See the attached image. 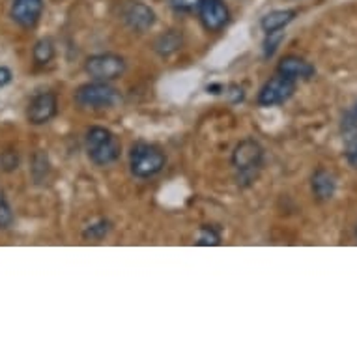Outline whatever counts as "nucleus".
Here are the masks:
<instances>
[{
  "instance_id": "1",
  "label": "nucleus",
  "mask_w": 357,
  "mask_h": 357,
  "mask_svg": "<svg viewBox=\"0 0 357 357\" xmlns=\"http://www.w3.org/2000/svg\"><path fill=\"white\" fill-rule=\"evenodd\" d=\"M232 169L240 188H251L264 167V148L255 139H243L232 152Z\"/></svg>"
},
{
  "instance_id": "2",
  "label": "nucleus",
  "mask_w": 357,
  "mask_h": 357,
  "mask_svg": "<svg viewBox=\"0 0 357 357\" xmlns=\"http://www.w3.org/2000/svg\"><path fill=\"white\" fill-rule=\"evenodd\" d=\"M84 148L90 161L98 167H107L118 161L122 144L118 141V137L112 133L111 129L94 126L86 131L84 135Z\"/></svg>"
},
{
  "instance_id": "3",
  "label": "nucleus",
  "mask_w": 357,
  "mask_h": 357,
  "mask_svg": "<svg viewBox=\"0 0 357 357\" xmlns=\"http://www.w3.org/2000/svg\"><path fill=\"white\" fill-rule=\"evenodd\" d=\"M167 165V155L159 146L150 142H137L129 152V170L135 178L148 180L158 176Z\"/></svg>"
},
{
  "instance_id": "4",
  "label": "nucleus",
  "mask_w": 357,
  "mask_h": 357,
  "mask_svg": "<svg viewBox=\"0 0 357 357\" xmlns=\"http://www.w3.org/2000/svg\"><path fill=\"white\" fill-rule=\"evenodd\" d=\"M120 101V92L109 82L92 81L75 90V103L84 109H111Z\"/></svg>"
},
{
  "instance_id": "5",
  "label": "nucleus",
  "mask_w": 357,
  "mask_h": 357,
  "mask_svg": "<svg viewBox=\"0 0 357 357\" xmlns=\"http://www.w3.org/2000/svg\"><path fill=\"white\" fill-rule=\"evenodd\" d=\"M126 70H128L126 59L114 53L92 54L84 62V71L90 75L92 81H116L126 73Z\"/></svg>"
},
{
  "instance_id": "6",
  "label": "nucleus",
  "mask_w": 357,
  "mask_h": 357,
  "mask_svg": "<svg viewBox=\"0 0 357 357\" xmlns=\"http://www.w3.org/2000/svg\"><path fill=\"white\" fill-rule=\"evenodd\" d=\"M298 81H294L290 77L275 73L270 81L264 82V86L258 92V105L260 107H277L287 103L296 92Z\"/></svg>"
},
{
  "instance_id": "7",
  "label": "nucleus",
  "mask_w": 357,
  "mask_h": 357,
  "mask_svg": "<svg viewBox=\"0 0 357 357\" xmlns=\"http://www.w3.org/2000/svg\"><path fill=\"white\" fill-rule=\"evenodd\" d=\"M59 112V98L54 92H40L30 100L26 107V120L32 126H43L51 122Z\"/></svg>"
},
{
  "instance_id": "8",
  "label": "nucleus",
  "mask_w": 357,
  "mask_h": 357,
  "mask_svg": "<svg viewBox=\"0 0 357 357\" xmlns=\"http://www.w3.org/2000/svg\"><path fill=\"white\" fill-rule=\"evenodd\" d=\"M197 12L200 23L208 32H219L230 21V10L225 0H200Z\"/></svg>"
},
{
  "instance_id": "9",
  "label": "nucleus",
  "mask_w": 357,
  "mask_h": 357,
  "mask_svg": "<svg viewBox=\"0 0 357 357\" xmlns=\"http://www.w3.org/2000/svg\"><path fill=\"white\" fill-rule=\"evenodd\" d=\"M123 23L135 32H148L155 24V12L141 0H129L122 8Z\"/></svg>"
},
{
  "instance_id": "10",
  "label": "nucleus",
  "mask_w": 357,
  "mask_h": 357,
  "mask_svg": "<svg viewBox=\"0 0 357 357\" xmlns=\"http://www.w3.org/2000/svg\"><path fill=\"white\" fill-rule=\"evenodd\" d=\"M43 0H13L10 15L21 29H34L43 15Z\"/></svg>"
},
{
  "instance_id": "11",
  "label": "nucleus",
  "mask_w": 357,
  "mask_h": 357,
  "mask_svg": "<svg viewBox=\"0 0 357 357\" xmlns=\"http://www.w3.org/2000/svg\"><path fill=\"white\" fill-rule=\"evenodd\" d=\"M277 73L290 77L294 81H309L317 75V68L310 64L309 60L296 56V54H288L277 66Z\"/></svg>"
},
{
  "instance_id": "12",
  "label": "nucleus",
  "mask_w": 357,
  "mask_h": 357,
  "mask_svg": "<svg viewBox=\"0 0 357 357\" xmlns=\"http://www.w3.org/2000/svg\"><path fill=\"white\" fill-rule=\"evenodd\" d=\"M310 189L318 202H329L337 193V178L331 170L317 169L310 178Z\"/></svg>"
},
{
  "instance_id": "13",
  "label": "nucleus",
  "mask_w": 357,
  "mask_h": 357,
  "mask_svg": "<svg viewBox=\"0 0 357 357\" xmlns=\"http://www.w3.org/2000/svg\"><path fill=\"white\" fill-rule=\"evenodd\" d=\"M298 12L296 10H273V12L266 13L260 19V29L264 30V34H271V32H281L292 23L296 19Z\"/></svg>"
},
{
  "instance_id": "14",
  "label": "nucleus",
  "mask_w": 357,
  "mask_h": 357,
  "mask_svg": "<svg viewBox=\"0 0 357 357\" xmlns=\"http://www.w3.org/2000/svg\"><path fill=\"white\" fill-rule=\"evenodd\" d=\"M182 47V34H178L176 30H169L155 40V51L161 56H169V54L176 53L178 49Z\"/></svg>"
},
{
  "instance_id": "15",
  "label": "nucleus",
  "mask_w": 357,
  "mask_h": 357,
  "mask_svg": "<svg viewBox=\"0 0 357 357\" xmlns=\"http://www.w3.org/2000/svg\"><path fill=\"white\" fill-rule=\"evenodd\" d=\"M54 43L53 40H49V38H43V40L36 41L34 49H32V59L38 66H47L51 60L54 59Z\"/></svg>"
},
{
  "instance_id": "16",
  "label": "nucleus",
  "mask_w": 357,
  "mask_h": 357,
  "mask_svg": "<svg viewBox=\"0 0 357 357\" xmlns=\"http://www.w3.org/2000/svg\"><path fill=\"white\" fill-rule=\"evenodd\" d=\"M340 133L344 141H351L357 137V101L344 112L342 122H340Z\"/></svg>"
},
{
  "instance_id": "17",
  "label": "nucleus",
  "mask_w": 357,
  "mask_h": 357,
  "mask_svg": "<svg viewBox=\"0 0 357 357\" xmlns=\"http://www.w3.org/2000/svg\"><path fill=\"white\" fill-rule=\"evenodd\" d=\"M111 229H112L111 221L100 219V221L88 225L86 229L82 230V238H84L86 241H101L103 238H107V234L111 232Z\"/></svg>"
},
{
  "instance_id": "18",
  "label": "nucleus",
  "mask_w": 357,
  "mask_h": 357,
  "mask_svg": "<svg viewBox=\"0 0 357 357\" xmlns=\"http://www.w3.org/2000/svg\"><path fill=\"white\" fill-rule=\"evenodd\" d=\"M197 245H202V247L221 245V232H219V229L211 227V225H202L199 230V240H197Z\"/></svg>"
},
{
  "instance_id": "19",
  "label": "nucleus",
  "mask_w": 357,
  "mask_h": 357,
  "mask_svg": "<svg viewBox=\"0 0 357 357\" xmlns=\"http://www.w3.org/2000/svg\"><path fill=\"white\" fill-rule=\"evenodd\" d=\"M49 170V159H47V153L43 152H38L34 155V161H32V176H34V180L38 183L43 182L45 178H47Z\"/></svg>"
},
{
  "instance_id": "20",
  "label": "nucleus",
  "mask_w": 357,
  "mask_h": 357,
  "mask_svg": "<svg viewBox=\"0 0 357 357\" xmlns=\"http://www.w3.org/2000/svg\"><path fill=\"white\" fill-rule=\"evenodd\" d=\"M13 210L10 202H8L6 195L0 193V230H6L10 229L13 225Z\"/></svg>"
},
{
  "instance_id": "21",
  "label": "nucleus",
  "mask_w": 357,
  "mask_h": 357,
  "mask_svg": "<svg viewBox=\"0 0 357 357\" xmlns=\"http://www.w3.org/2000/svg\"><path fill=\"white\" fill-rule=\"evenodd\" d=\"M284 38V30L281 32H271V34H266V41H264V54L266 56H273V53L279 47V43Z\"/></svg>"
},
{
  "instance_id": "22",
  "label": "nucleus",
  "mask_w": 357,
  "mask_h": 357,
  "mask_svg": "<svg viewBox=\"0 0 357 357\" xmlns=\"http://www.w3.org/2000/svg\"><path fill=\"white\" fill-rule=\"evenodd\" d=\"M170 6L180 13H191L199 8L200 0H169Z\"/></svg>"
},
{
  "instance_id": "23",
  "label": "nucleus",
  "mask_w": 357,
  "mask_h": 357,
  "mask_svg": "<svg viewBox=\"0 0 357 357\" xmlns=\"http://www.w3.org/2000/svg\"><path fill=\"white\" fill-rule=\"evenodd\" d=\"M0 165H2V169L6 170V172H12V170L17 169L19 165V158L15 152H4L2 153V158H0Z\"/></svg>"
},
{
  "instance_id": "24",
  "label": "nucleus",
  "mask_w": 357,
  "mask_h": 357,
  "mask_svg": "<svg viewBox=\"0 0 357 357\" xmlns=\"http://www.w3.org/2000/svg\"><path fill=\"white\" fill-rule=\"evenodd\" d=\"M346 161L350 167L357 169V137L356 139H351V141H346Z\"/></svg>"
},
{
  "instance_id": "25",
  "label": "nucleus",
  "mask_w": 357,
  "mask_h": 357,
  "mask_svg": "<svg viewBox=\"0 0 357 357\" xmlns=\"http://www.w3.org/2000/svg\"><path fill=\"white\" fill-rule=\"evenodd\" d=\"M13 79V73L10 68H6V66H0V88L8 86L10 82H12Z\"/></svg>"
}]
</instances>
